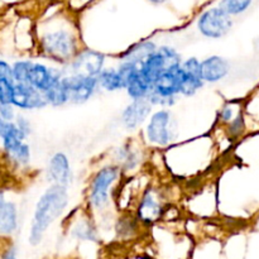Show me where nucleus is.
<instances>
[{"label":"nucleus","mask_w":259,"mask_h":259,"mask_svg":"<svg viewBox=\"0 0 259 259\" xmlns=\"http://www.w3.org/2000/svg\"><path fill=\"white\" fill-rule=\"evenodd\" d=\"M70 204L68 189L57 185H50L48 189L38 197L30 219L28 242L32 247L42 243L47 230L62 217Z\"/></svg>","instance_id":"f257e3e1"},{"label":"nucleus","mask_w":259,"mask_h":259,"mask_svg":"<svg viewBox=\"0 0 259 259\" xmlns=\"http://www.w3.org/2000/svg\"><path fill=\"white\" fill-rule=\"evenodd\" d=\"M80 51L77 37L71 30H51L39 38L40 56L62 67L68 65Z\"/></svg>","instance_id":"f03ea898"},{"label":"nucleus","mask_w":259,"mask_h":259,"mask_svg":"<svg viewBox=\"0 0 259 259\" xmlns=\"http://www.w3.org/2000/svg\"><path fill=\"white\" fill-rule=\"evenodd\" d=\"M123 171L115 163L100 167L89 182L88 205L93 211H104L110 205L111 190L120 180Z\"/></svg>","instance_id":"7ed1b4c3"},{"label":"nucleus","mask_w":259,"mask_h":259,"mask_svg":"<svg viewBox=\"0 0 259 259\" xmlns=\"http://www.w3.org/2000/svg\"><path fill=\"white\" fill-rule=\"evenodd\" d=\"M177 123L169 109H159L152 113L144 129L146 141L151 146H169L177 138Z\"/></svg>","instance_id":"20e7f679"},{"label":"nucleus","mask_w":259,"mask_h":259,"mask_svg":"<svg viewBox=\"0 0 259 259\" xmlns=\"http://www.w3.org/2000/svg\"><path fill=\"white\" fill-rule=\"evenodd\" d=\"M182 56L180 55L176 48L171 46H158L156 52L149 56L141 65V73L148 83L152 86L157 81V78L169 68L181 66Z\"/></svg>","instance_id":"39448f33"},{"label":"nucleus","mask_w":259,"mask_h":259,"mask_svg":"<svg viewBox=\"0 0 259 259\" xmlns=\"http://www.w3.org/2000/svg\"><path fill=\"white\" fill-rule=\"evenodd\" d=\"M2 149L4 158L13 168L25 169L32 161V149L27 143V138L13 124L10 131L2 139Z\"/></svg>","instance_id":"423d86ee"},{"label":"nucleus","mask_w":259,"mask_h":259,"mask_svg":"<svg viewBox=\"0 0 259 259\" xmlns=\"http://www.w3.org/2000/svg\"><path fill=\"white\" fill-rule=\"evenodd\" d=\"M62 83L68 93V100L73 105H82L95 96L100 90L98 77L73 75L63 71Z\"/></svg>","instance_id":"0eeeda50"},{"label":"nucleus","mask_w":259,"mask_h":259,"mask_svg":"<svg viewBox=\"0 0 259 259\" xmlns=\"http://www.w3.org/2000/svg\"><path fill=\"white\" fill-rule=\"evenodd\" d=\"M233 27L232 17L220 7L211 8L200 15L197 29L204 37L210 39H220L230 32Z\"/></svg>","instance_id":"6e6552de"},{"label":"nucleus","mask_w":259,"mask_h":259,"mask_svg":"<svg viewBox=\"0 0 259 259\" xmlns=\"http://www.w3.org/2000/svg\"><path fill=\"white\" fill-rule=\"evenodd\" d=\"M106 57L104 53L99 51L83 48L68 65L63 66V71L66 73L73 75L89 76V77H98L101 71L106 67Z\"/></svg>","instance_id":"1a4fd4ad"},{"label":"nucleus","mask_w":259,"mask_h":259,"mask_svg":"<svg viewBox=\"0 0 259 259\" xmlns=\"http://www.w3.org/2000/svg\"><path fill=\"white\" fill-rule=\"evenodd\" d=\"M20 225V211L18 202L0 187V238L9 239L17 234Z\"/></svg>","instance_id":"9d476101"},{"label":"nucleus","mask_w":259,"mask_h":259,"mask_svg":"<svg viewBox=\"0 0 259 259\" xmlns=\"http://www.w3.org/2000/svg\"><path fill=\"white\" fill-rule=\"evenodd\" d=\"M163 211V201L159 191L154 187H148L143 192L137 206V219L141 224L151 225L161 219Z\"/></svg>","instance_id":"9b49d317"},{"label":"nucleus","mask_w":259,"mask_h":259,"mask_svg":"<svg viewBox=\"0 0 259 259\" xmlns=\"http://www.w3.org/2000/svg\"><path fill=\"white\" fill-rule=\"evenodd\" d=\"M46 180L51 185L67 187L73 182V171L71 168L68 156L62 151H58L50 157L46 166Z\"/></svg>","instance_id":"f8f14e48"},{"label":"nucleus","mask_w":259,"mask_h":259,"mask_svg":"<svg viewBox=\"0 0 259 259\" xmlns=\"http://www.w3.org/2000/svg\"><path fill=\"white\" fill-rule=\"evenodd\" d=\"M13 105L20 111H34L47 108L48 103L45 93L29 83H15Z\"/></svg>","instance_id":"ddd939ff"},{"label":"nucleus","mask_w":259,"mask_h":259,"mask_svg":"<svg viewBox=\"0 0 259 259\" xmlns=\"http://www.w3.org/2000/svg\"><path fill=\"white\" fill-rule=\"evenodd\" d=\"M63 77V68L56 66L47 65L40 61H34L30 70L29 85L37 90L46 93L52 86L60 82Z\"/></svg>","instance_id":"4468645a"},{"label":"nucleus","mask_w":259,"mask_h":259,"mask_svg":"<svg viewBox=\"0 0 259 259\" xmlns=\"http://www.w3.org/2000/svg\"><path fill=\"white\" fill-rule=\"evenodd\" d=\"M152 110L153 106L148 100H132L121 111V125L128 132L137 131L148 121Z\"/></svg>","instance_id":"2eb2a0df"},{"label":"nucleus","mask_w":259,"mask_h":259,"mask_svg":"<svg viewBox=\"0 0 259 259\" xmlns=\"http://www.w3.org/2000/svg\"><path fill=\"white\" fill-rule=\"evenodd\" d=\"M230 62L219 55H212L201 60V73L205 83H218L230 72Z\"/></svg>","instance_id":"dca6fc26"},{"label":"nucleus","mask_w":259,"mask_h":259,"mask_svg":"<svg viewBox=\"0 0 259 259\" xmlns=\"http://www.w3.org/2000/svg\"><path fill=\"white\" fill-rule=\"evenodd\" d=\"M114 163L124 172L134 171L141 166V152L131 143H124L114 151Z\"/></svg>","instance_id":"f3484780"},{"label":"nucleus","mask_w":259,"mask_h":259,"mask_svg":"<svg viewBox=\"0 0 259 259\" xmlns=\"http://www.w3.org/2000/svg\"><path fill=\"white\" fill-rule=\"evenodd\" d=\"M124 91L131 100H148L149 95L153 91V86L147 82L139 68L131 77L126 78L124 82Z\"/></svg>","instance_id":"a211bd4d"},{"label":"nucleus","mask_w":259,"mask_h":259,"mask_svg":"<svg viewBox=\"0 0 259 259\" xmlns=\"http://www.w3.org/2000/svg\"><path fill=\"white\" fill-rule=\"evenodd\" d=\"M158 46L153 40H142V42L136 43L131 48L120 55V61H129L137 65H142L151 55H153L157 51Z\"/></svg>","instance_id":"6ab92c4d"},{"label":"nucleus","mask_w":259,"mask_h":259,"mask_svg":"<svg viewBox=\"0 0 259 259\" xmlns=\"http://www.w3.org/2000/svg\"><path fill=\"white\" fill-rule=\"evenodd\" d=\"M71 234L76 239L82 242H98L99 233L96 225L91 219L86 217H81L80 219L75 220L71 225Z\"/></svg>","instance_id":"aec40b11"},{"label":"nucleus","mask_w":259,"mask_h":259,"mask_svg":"<svg viewBox=\"0 0 259 259\" xmlns=\"http://www.w3.org/2000/svg\"><path fill=\"white\" fill-rule=\"evenodd\" d=\"M98 82L100 90L108 93H118L124 91L123 77L116 67H105L98 76Z\"/></svg>","instance_id":"412c9836"},{"label":"nucleus","mask_w":259,"mask_h":259,"mask_svg":"<svg viewBox=\"0 0 259 259\" xmlns=\"http://www.w3.org/2000/svg\"><path fill=\"white\" fill-rule=\"evenodd\" d=\"M45 96L46 100H47L48 103V106L61 108V106L70 104V100H68V93L67 90H66L65 86H63L62 80L58 83H56L55 86H52L48 91H46Z\"/></svg>","instance_id":"4be33fe9"},{"label":"nucleus","mask_w":259,"mask_h":259,"mask_svg":"<svg viewBox=\"0 0 259 259\" xmlns=\"http://www.w3.org/2000/svg\"><path fill=\"white\" fill-rule=\"evenodd\" d=\"M34 61L29 58H22L12 63V80L15 83H29L30 70Z\"/></svg>","instance_id":"5701e85b"},{"label":"nucleus","mask_w":259,"mask_h":259,"mask_svg":"<svg viewBox=\"0 0 259 259\" xmlns=\"http://www.w3.org/2000/svg\"><path fill=\"white\" fill-rule=\"evenodd\" d=\"M139 224H141V222L137 219V217L124 215L116 222V233L119 234V237H132L138 230Z\"/></svg>","instance_id":"b1692460"},{"label":"nucleus","mask_w":259,"mask_h":259,"mask_svg":"<svg viewBox=\"0 0 259 259\" xmlns=\"http://www.w3.org/2000/svg\"><path fill=\"white\" fill-rule=\"evenodd\" d=\"M250 4H252V0H222L220 8L232 17V15H239L244 13L250 7Z\"/></svg>","instance_id":"393cba45"},{"label":"nucleus","mask_w":259,"mask_h":259,"mask_svg":"<svg viewBox=\"0 0 259 259\" xmlns=\"http://www.w3.org/2000/svg\"><path fill=\"white\" fill-rule=\"evenodd\" d=\"M15 82L10 78L0 80V104H13Z\"/></svg>","instance_id":"a878e982"},{"label":"nucleus","mask_w":259,"mask_h":259,"mask_svg":"<svg viewBox=\"0 0 259 259\" xmlns=\"http://www.w3.org/2000/svg\"><path fill=\"white\" fill-rule=\"evenodd\" d=\"M245 129V121L242 113H238L237 116L230 123L227 124V131L232 138H238L243 134Z\"/></svg>","instance_id":"bb28decb"},{"label":"nucleus","mask_w":259,"mask_h":259,"mask_svg":"<svg viewBox=\"0 0 259 259\" xmlns=\"http://www.w3.org/2000/svg\"><path fill=\"white\" fill-rule=\"evenodd\" d=\"M14 124H15V126L19 129L20 133H22L27 139L29 138L30 134L33 133L32 123H30L29 118H28V116H25L24 114L18 113L17 118H15V120H14Z\"/></svg>","instance_id":"cd10ccee"},{"label":"nucleus","mask_w":259,"mask_h":259,"mask_svg":"<svg viewBox=\"0 0 259 259\" xmlns=\"http://www.w3.org/2000/svg\"><path fill=\"white\" fill-rule=\"evenodd\" d=\"M17 115V108L13 104H0V118L7 121H14Z\"/></svg>","instance_id":"c85d7f7f"},{"label":"nucleus","mask_w":259,"mask_h":259,"mask_svg":"<svg viewBox=\"0 0 259 259\" xmlns=\"http://www.w3.org/2000/svg\"><path fill=\"white\" fill-rule=\"evenodd\" d=\"M237 116V114H234V108H233L232 104H225L219 111V120L222 121L223 124L227 125L228 123L233 120V119Z\"/></svg>","instance_id":"c756f323"},{"label":"nucleus","mask_w":259,"mask_h":259,"mask_svg":"<svg viewBox=\"0 0 259 259\" xmlns=\"http://www.w3.org/2000/svg\"><path fill=\"white\" fill-rule=\"evenodd\" d=\"M3 78L12 80V63L4 58H0V80Z\"/></svg>","instance_id":"7c9ffc66"},{"label":"nucleus","mask_w":259,"mask_h":259,"mask_svg":"<svg viewBox=\"0 0 259 259\" xmlns=\"http://www.w3.org/2000/svg\"><path fill=\"white\" fill-rule=\"evenodd\" d=\"M0 259H18V249L14 244L8 245L4 249V252L2 253V257Z\"/></svg>","instance_id":"2f4dec72"},{"label":"nucleus","mask_w":259,"mask_h":259,"mask_svg":"<svg viewBox=\"0 0 259 259\" xmlns=\"http://www.w3.org/2000/svg\"><path fill=\"white\" fill-rule=\"evenodd\" d=\"M14 121H7L4 119L0 118V141L5 137V134L10 131V128L13 126Z\"/></svg>","instance_id":"473e14b6"},{"label":"nucleus","mask_w":259,"mask_h":259,"mask_svg":"<svg viewBox=\"0 0 259 259\" xmlns=\"http://www.w3.org/2000/svg\"><path fill=\"white\" fill-rule=\"evenodd\" d=\"M151 2H153V3H162V2H164V0H151Z\"/></svg>","instance_id":"72a5a7b5"}]
</instances>
